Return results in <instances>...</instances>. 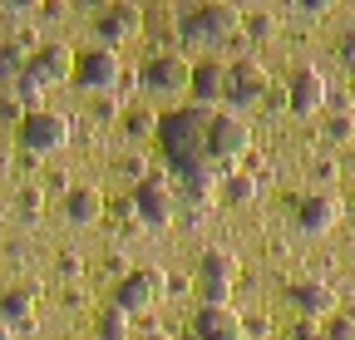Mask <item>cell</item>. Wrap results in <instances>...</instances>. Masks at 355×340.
I'll return each instance as SVG.
<instances>
[{
    "label": "cell",
    "mask_w": 355,
    "mask_h": 340,
    "mask_svg": "<svg viewBox=\"0 0 355 340\" xmlns=\"http://www.w3.org/2000/svg\"><path fill=\"white\" fill-rule=\"evenodd\" d=\"M60 271H64V276H79V271H84V262L74 257V251H64V257H60Z\"/></svg>",
    "instance_id": "cell-30"
},
{
    "label": "cell",
    "mask_w": 355,
    "mask_h": 340,
    "mask_svg": "<svg viewBox=\"0 0 355 340\" xmlns=\"http://www.w3.org/2000/svg\"><path fill=\"white\" fill-rule=\"evenodd\" d=\"M207 123H212V109H198V104L173 109V114L158 118V143H163V158H168V168L178 178L202 168V163H212L207 158Z\"/></svg>",
    "instance_id": "cell-1"
},
{
    "label": "cell",
    "mask_w": 355,
    "mask_h": 340,
    "mask_svg": "<svg viewBox=\"0 0 355 340\" xmlns=\"http://www.w3.org/2000/svg\"><path fill=\"white\" fill-rule=\"evenodd\" d=\"M340 197L336 193H306L301 202H296V227L306 232V237H326L336 222H340Z\"/></svg>",
    "instance_id": "cell-15"
},
{
    "label": "cell",
    "mask_w": 355,
    "mask_h": 340,
    "mask_svg": "<svg viewBox=\"0 0 355 340\" xmlns=\"http://www.w3.org/2000/svg\"><path fill=\"white\" fill-rule=\"evenodd\" d=\"M326 340H355V321L350 316H331L326 321Z\"/></svg>",
    "instance_id": "cell-27"
},
{
    "label": "cell",
    "mask_w": 355,
    "mask_h": 340,
    "mask_svg": "<svg viewBox=\"0 0 355 340\" xmlns=\"http://www.w3.org/2000/svg\"><path fill=\"white\" fill-rule=\"evenodd\" d=\"M123 129H128V138H148V134H158V114L153 109H128Z\"/></svg>",
    "instance_id": "cell-25"
},
{
    "label": "cell",
    "mask_w": 355,
    "mask_h": 340,
    "mask_svg": "<svg viewBox=\"0 0 355 340\" xmlns=\"http://www.w3.org/2000/svg\"><path fill=\"white\" fill-rule=\"evenodd\" d=\"M94 340H133V316L119 306H104L94 316Z\"/></svg>",
    "instance_id": "cell-21"
},
{
    "label": "cell",
    "mask_w": 355,
    "mask_h": 340,
    "mask_svg": "<svg viewBox=\"0 0 355 340\" xmlns=\"http://www.w3.org/2000/svg\"><path fill=\"white\" fill-rule=\"evenodd\" d=\"M242 6H232V0H207V6L198 10H183V20H178V35L188 39V45H232V39L242 35Z\"/></svg>",
    "instance_id": "cell-2"
},
{
    "label": "cell",
    "mask_w": 355,
    "mask_h": 340,
    "mask_svg": "<svg viewBox=\"0 0 355 340\" xmlns=\"http://www.w3.org/2000/svg\"><path fill=\"white\" fill-rule=\"evenodd\" d=\"M316 178L321 183H336V163H316Z\"/></svg>",
    "instance_id": "cell-33"
},
{
    "label": "cell",
    "mask_w": 355,
    "mask_h": 340,
    "mask_svg": "<svg viewBox=\"0 0 355 340\" xmlns=\"http://www.w3.org/2000/svg\"><path fill=\"white\" fill-rule=\"evenodd\" d=\"M291 340H326V325L321 321H296L291 325Z\"/></svg>",
    "instance_id": "cell-28"
},
{
    "label": "cell",
    "mask_w": 355,
    "mask_h": 340,
    "mask_svg": "<svg viewBox=\"0 0 355 340\" xmlns=\"http://www.w3.org/2000/svg\"><path fill=\"white\" fill-rule=\"evenodd\" d=\"M144 20H148L144 6H133V0H114V6L99 10L94 30H99V39H104V50H119V45H128V39L144 35Z\"/></svg>",
    "instance_id": "cell-8"
},
{
    "label": "cell",
    "mask_w": 355,
    "mask_h": 340,
    "mask_svg": "<svg viewBox=\"0 0 355 340\" xmlns=\"http://www.w3.org/2000/svg\"><path fill=\"white\" fill-rule=\"evenodd\" d=\"M133 340H168V335H158V330H153V335H133Z\"/></svg>",
    "instance_id": "cell-34"
},
{
    "label": "cell",
    "mask_w": 355,
    "mask_h": 340,
    "mask_svg": "<svg viewBox=\"0 0 355 340\" xmlns=\"http://www.w3.org/2000/svg\"><path fill=\"white\" fill-rule=\"evenodd\" d=\"M128 202H133L144 227H173V217H178V193H173V183L163 173H148L139 188H133Z\"/></svg>",
    "instance_id": "cell-6"
},
{
    "label": "cell",
    "mask_w": 355,
    "mask_h": 340,
    "mask_svg": "<svg viewBox=\"0 0 355 340\" xmlns=\"http://www.w3.org/2000/svg\"><path fill=\"white\" fill-rule=\"evenodd\" d=\"M0 104H6V94H0Z\"/></svg>",
    "instance_id": "cell-36"
},
{
    "label": "cell",
    "mask_w": 355,
    "mask_h": 340,
    "mask_svg": "<svg viewBox=\"0 0 355 340\" xmlns=\"http://www.w3.org/2000/svg\"><path fill=\"white\" fill-rule=\"evenodd\" d=\"M168 291V271L158 267H139V271H123L119 286H114V306L128 311V316H148L158 306V296Z\"/></svg>",
    "instance_id": "cell-5"
},
{
    "label": "cell",
    "mask_w": 355,
    "mask_h": 340,
    "mask_svg": "<svg viewBox=\"0 0 355 340\" xmlns=\"http://www.w3.org/2000/svg\"><path fill=\"white\" fill-rule=\"evenodd\" d=\"M286 301L301 311V321H331L336 316V306H340V296H336V286L331 281H321V276H306V281H291L286 286Z\"/></svg>",
    "instance_id": "cell-13"
},
{
    "label": "cell",
    "mask_w": 355,
    "mask_h": 340,
    "mask_svg": "<svg viewBox=\"0 0 355 340\" xmlns=\"http://www.w3.org/2000/svg\"><path fill=\"white\" fill-rule=\"evenodd\" d=\"M222 197L227 202H252L257 197V178L252 173H227L222 178Z\"/></svg>",
    "instance_id": "cell-24"
},
{
    "label": "cell",
    "mask_w": 355,
    "mask_h": 340,
    "mask_svg": "<svg viewBox=\"0 0 355 340\" xmlns=\"http://www.w3.org/2000/svg\"><path fill=\"white\" fill-rule=\"evenodd\" d=\"M188 94H193L198 109H217L222 99H227V64H222V60H198Z\"/></svg>",
    "instance_id": "cell-17"
},
{
    "label": "cell",
    "mask_w": 355,
    "mask_h": 340,
    "mask_svg": "<svg viewBox=\"0 0 355 340\" xmlns=\"http://www.w3.org/2000/svg\"><path fill=\"white\" fill-rule=\"evenodd\" d=\"M139 79H144L148 94H183L188 84H193V64H188L183 55L163 50V55H153V60L139 69Z\"/></svg>",
    "instance_id": "cell-12"
},
{
    "label": "cell",
    "mask_w": 355,
    "mask_h": 340,
    "mask_svg": "<svg viewBox=\"0 0 355 340\" xmlns=\"http://www.w3.org/2000/svg\"><path fill=\"white\" fill-rule=\"evenodd\" d=\"M69 138H74V123H69V114H60V109L25 114V123H20V148H25L30 158L64 153V148H69Z\"/></svg>",
    "instance_id": "cell-3"
},
{
    "label": "cell",
    "mask_w": 355,
    "mask_h": 340,
    "mask_svg": "<svg viewBox=\"0 0 355 340\" xmlns=\"http://www.w3.org/2000/svg\"><path fill=\"white\" fill-rule=\"evenodd\" d=\"M104 193L99 188H69L64 193V217L74 222V227H94L99 217H104Z\"/></svg>",
    "instance_id": "cell-19"
},
{
    "label": "cell",
    "mask_w": 355,
    "mask_h": 340,
    "mask_svg": "<svg viewBox=\"0 0 355 340\" xmlns=\"http://www.w3.org/2000/svg\"><path fill=\"white\" fill-rule=\"evenodd\" d=\"M30 64V50L20 45L15 35H0V84H15Z\"/></svg>",
    "instance_id": "cell-20"
},
{
    "label": "cell",
    "mask_w": 355,
    "mask_h": 340,
    "mask_svg": "<svg viewBox=\"0 0 355 340\" xmlns=\"http://www.w3.org/2000/svg\"><path fill=\"white\" fill-rule=\"evenodd\" d=\"M15 207H20V217H25V222H35L40 212H44V193H40V188H25Z\"/></svg>",
    "instance_id": "cell-26"
},
{
    "label": "cell",
    "mask_w": 355,
    "mask_h": 340,
    "mask_svg": "<svg viewBox=\"0 0 355 340\" xmlns=\"http://www.w3.org/2000/svg\"><path fill=\"white\" fill-rule=\"evenodd\" d=\"M242 276V257L227 247H207L198 257V291H232Z\"/></svg>",
    "instance_id": "cell-14"
},
{
    "label": "cell",
    "mask_w": 355,
    "mask_h": 340,
    "mask_svg": "<svg viewBox=\"0 0 355 340\" xmlns=\"http://www.w3.org/2000/svg\"><path fill=\"white\" fill-rule=\"evenodd\" d=\"M35 311H40V286H10L0 296V325L15 330H35Z\"/></svg>",
    "instance_id": "cell-18"
},
{
    "label": "cell",
    "mask_w": 355,
    "mask_h": 340,
    "mask_svg": "<svg viewBox=\"0 0 355 340\" xmlns=\"http://www.w3.org/2000/svg\"><path fill=\"white\" fill-rule=\"evenodd\" d=\"M193 340H247L242 311H232V306H198Z\"/></svg>",
    "instance_id": "cell-16"
},
{
    "label": "cell",
    "mask_w": 355,
    "mask_h": 340,
    "mask_svg": "<svg viewBox=\"0 0 355 340\" xmlns=\"http://www.w3.org/2000/svg\"><path fill=\"white\" fill-rule=\"evenodd\" d=\"M123 173L133 178V188H139V183L148 178V158H123Z\"/></svg>",
    "instance_id": "cell-29"
},
{
    "label": "cell",
    "mask_w": 355,
    "mask_h": 340,
    "mask_svg": "<svg viewBox=\"0 0 355 340\" xmlns=\"http://www.w3.org/2000/svg\"><path fill=\"white\" fill-rule=\"evenodd\" d=\"M242 35L252 39V45L277 39V15H272V10H247V15H242Z\"/></svg>",
    "instance_id": "cell-22"
},
{
    "label": "cell",
    "mask_w": 355,
    "mask_h": 340,
    "mask_svg": "<svg viewBox=\"0 0 355 340\" xmlns=\"http://www.w3.org/2000/svg\"><path fill=\"white\" fill-rule=\"evenodd\" d=\"M326 99H331L326 74H321L316 64H296V69H291V79H286V109L306 118V114H321V109H326Z\"/></svg>",
    "instance_id": "cell-9"
},
{
    "label": "cell",
    "mask_w": 355,
    "mask_h": 340,
    "mask_svg": "<svg viewBox=\"0 0 355 340\" xmlns=\"http://www.w3.org/2000/svg\"><path fill=\"white\" fill-rule=\"evenodd\" d=\"M119 79H123V60H119V50L94 45V50L74 55V84H79V89L104 94V89H119Z\"/></svg>",
    "instance_id": "cell-7"
},
{
    "label": "cell",
    "mask_w": 355,
    "mask_h": 340,
    "mask_svg": "<svg viewBox=\"0 0 355 340\" xmlns=\"http://www.w3.org/2000/svg\"><path fill=\"white\" fill-rule=\"evenodd\" d=\"M340 60H345V64H355V30H350V35H340Z\"/></svg>",
    "instance_id": "cell-32"
},
{
    "label": "cell",
    "mask_w": 355,
    "mask_h": 340,
    "mask_svg": "<svg viewBox=\"0 0 355 340\" xmlns=\"http://www.w3.org/2000/svg\"><path fill=\"white\" fill-rule=\"evenodd\" d=\"M0 340H15V335H10V330H6V325H0Z\"/></svg>",
    "instance_id": "cell-35"
},
{
    "label": "cell",
    "mask_w": 355,
    "mask_h": 340,
    "mask_svg": "<svg viewBox=\"0 0 355 340\" xmlns=\"http://www.w3.org/2000/svg\"><path fill=\"white\" fill-rule=\"evenodd\" d=\"M242 325H247V335H261V340L272 335V321H247V316H242Z\"/></svg>",
    "instance_id": "cell-31"
},
{
    "label": "cell",
    "mask_w": 355,
    "mask_h": 340,
    "mask_svg": "<svg viewBox=\"0 0 355 340\" xmlns=\"http://www.w3.org/2000/svg\"><path fill=\"white\" fill-rule=\"evenodd\" d=\"M247 153H252V123L242 114H212V123H207V158L232 173V163H247Z\"/></svg>",
    "instance_id": "cell-4"
},
{
    "label": "cell",
    "mask_w": 355,
    "mask_h": 340,
    "mask_svg": "<svg viewBox=\"0 0 355 340\" xmlns=\"http://www.w3.org/2000/svg\"><path fill=\"white\" fill-rule=\"evenodd\" d=\"M321 134H326L331 143H350V138H355V114H350V109H336V114L321 123Z\"/></svg>",
    "instance_id": "cell-23"
},
{
    "label": "cell",
    "mask_w": 355,
    "mask_h": 340,
    "mask_svg": "<svg viewBox=\"0 0 355 340\" xmlns=\"http://www.w3.org/2000/svg\"><path fill=\"white\" fill-rule=\"evenodd\" d=\"M25 74L40 84V89H55V84H69V79H74V50L64 45V39H44V45L30 55Z\"/></svg>",
    "instance_id": "cell-11"
},
{
    "label": "cell",
    "mask_w": 355,
    "mask_h": 340,
    "mask_svg": "<svg viewBox=\"0 0 355 340\" xmlns=\"http://www.w3.org/2000/svg\"><path fill=\"white\" fill-rule=\"evenodd\" d=\"M266 89H272V74H266V64H261V60L242 55L237 64H227V104L252 109V104H261V99H266Z\"/></svg>",
    "instance_id": "cell-10"
}]
</instances>
